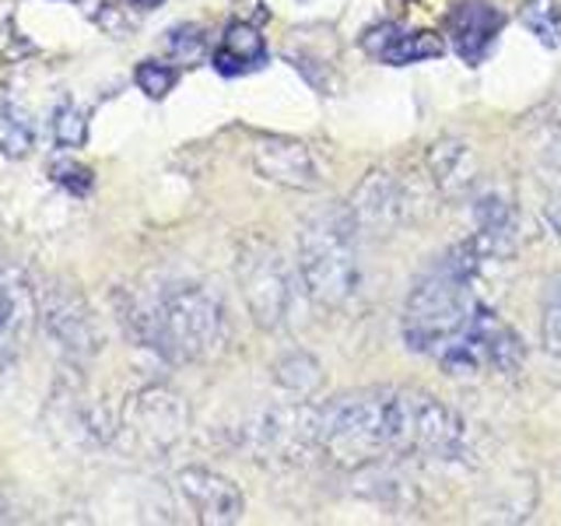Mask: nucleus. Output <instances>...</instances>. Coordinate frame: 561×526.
Here are the masks:
<instances>
[{"label":"nucleus","instance_id":"14","mask_svg":"<svg viewBox=\"0 0 561 526\" xmlns=\"http://www.w3.org/2000/svg\"><path fill=\"white\" fill-rule=\"evenodd\" d=\"M39 316V302L28 285V277L0 260V373L22 355V344Z\"/></svg>","mask_w":561,"mask_h":526},{"label":"nucleus","instance_id":"9","mask_svg":"<svg viewBox=\"0 0 561 526\" xmlns=\"http://www.w3.org/2000/svg\"><path fill=\"white\" fill-rule=\"evenodd\" d=\"M408 456H425L435 464H456L467 456L463 418L432 393L411 390V435Z\"/></svg>","mask_w":561,"mask_h":526},{"label":"nucleus","instance_id":"23","mask_svg":"<svg viewBox=\"0 0 561 526\" xmlns=\"http://www.w3.org/2000/svg\"><path fill=\"white\" fill-rule=\"evenodd\" d=\"M165 49L175 64L197 67L207 57V32L201 25H175L165 32Z\"/></svg>","mask_w":561,"mask_h":526},{"label":"nucleus","instance_id":"2","mask_svg":"<svg viewBox=\"0 0 561 526\" xmlns=\"http://www.w3.org/2000/svg\"><path fill=\"white\" fill-rule=\"evenodd\" d=\"M411 390L373 386L320 403V449L344 470L408 456Z\"/></svg>","mask_w":561,"mask_h":526},{"label":"nucleus","instance_id":"4","mask_svg":"<svg viewBox=\"0 0 561 526\" xmlns=\"http://www.w3.org/2000/svg\"><path fill=\"white\" fill-rule=\"evenodd\" d=\"M362 232L351 221L344 204L323 207L302 225L298 236V277L316 306L341 312L362 291Z\"/></svg>","mask_w":561,"mask_h":526},{"label":"nucleus","instance_id":"26","mask_svg":"<svg viewBox=\"0 0 561 526\" xmlns=\"http://www.w3.org/2000/svg\"><path fill=\"white\" fill-rule=\"evenodd\" d=\"M53 183L64 186L67 193H75V197H84L88 190H92V172L81 169V165H57L53 169Z\"/></svg>","mask_w":561,"mask_h":526},{"label":"nucleus","instance_id":"7","mask_svg":"<svg viewBox=\"0 0 561 526\" xmlns=\"http://www.w3.org/2000/svg\"><path fill=\"white\" fill-rule=\"evenodd\" d=\"M186 403L165 386H148L123 408L119 428L127 443L145 456H165L186 432Z\"/></svg>","mask_w":561,"mask_h":526},{"label":"nucleus","instance_id":"10","mask_svg":"<svg viewBox=\"0 0 561 526\" xmlns=\"http://www.w3.org/2000/svg\"><path fill=\"white\" fill-rule=\"evenodd\" d=\"M39 323L53 347L70 362H88L99 351V327L78 295L67 288H46L39 298Z\"/></svg>","mask_w":561,"mask_h":526},{"label":"nucleus","instance_id":"6","mask_svg":"<svg viewBox=\"0 0 561 526\" xmlns=\"http://www.w3.org/2000/svg\"><path fill=\"white\" fill-rule=\"evenodd\" d=\"M242 302L260 330H280L291 312V274L285 256L267 239H242L236 253Z\"/></svg>","mask_w":561,"mask_h":526},{"label":"nucleus","instance_id":"21","mask_svg":"<svg viewBox=\"0 0 561 526\" xmlns=\"http://www.w3.org/2000/svg\"><path fill=\"white\" fill-rule=\"evenodd\" d=\"M519 25L530 32L540 46H548V49L561 46V8H558V0H523Z\"/></svg>","mask_w":561,"mask_h":526},{"label":"nucleus","instance_id":"27","mask_svg":"<svg viewBox=\"0 0 561 526\" xmlns=\"http://www.w3.org/2000/svg\"><path fill=\"white\" fill-rule=\"evenodd\" d=\"M543 215H548V225L558 232V239H561V193L558 197H551L548 204H543Z\"/></svg>","mask_w":561,"mask_h":526},{"label":"nucleus","instance_id":"13","mask_svg":"<svg viewBox=\"0 0 561 526\" xmlns=\"http://www.w3.org/2000/svg\"><path fill=\"white\" fill-rule=\"evenodd\" d=\"M505 28V11L491 0H460L446 18V35L453 53L467 67H481Z\"/></svg>","mask_w":561,"mask_h":526},{"label":"nucleus","instance_id":"1","mask_svg":"<svg viewBox=\"0 0 561 526\" xmlns=\"http://www.w3.org/2000/svg\"><path fill=\"white\" fill-rule=\"evenodd\" d=\"M123 323L140 347L175 365L218 355L228 338L225 302L193 281H169L162 288L134 295L123 309Z\"/></svg>","mask_w":561,"mask_h":526},{"label":"nucleus","instance_id":"11","mask_svg":"<svg viewBox=\"0 0 561 526\" xmlns=\"http://www.w3.org/2000/svg\"><path fill=\"white\" fill-rule=\"evenodd\" d=\"M250 158H253V169L260 180L267 183H277L285 190H316L323 180L320 172V162H316L312 148L306 140L298 137H285V134H263L253 140L250 148Z\"/></svg>","mask_w":561,"mask_h":526},{"label":"nucleus","instance_id":"24","mask_svg":"<svg viewBox=\"0 0 561 526\" xmlns=\"http://www.w3.org/2000/svg\"><path fill=\"white\" fill-rule=\"evenodd\" d=\"M53 145L67 151H78L88 145V116L75 102H60L57 113H53Z\"/></svg>","mask_w":561,"mask_h":526},{"label":"nucleus","instance_id":"15","mask_svg":"<svg viewBox=\"0 0 561 526\" xmlns=\"http://www.w3.org/2000/svg\"><path fill=\"white\" fill-rule=\"evenodd\" d=\"M362 53L373 57L376 64L386 67H411V64H425V60H438L446 53L443 35L435 32H411L397 22H379L373 28H365L362 35Z\"/></svg>","mask_w":561,"mask_h":526},{"label":"nucleus","instance_id":"8","mask_svg":"<svg viewBox=\"0 0 561 526\" xmlns=\"http://www.w3.org/2000/svg\"><path fill=\"white\" fill-rule=\"evenodd\" d=\"M344 207L358 232L373 239H390L393 232H400L414 210L408 186L390 169H368Z\"/></svg>","mask_w":561,"mask_h":526},{"label":"nucleus","instance_id":"28","mask_svg":"<svg viewBox=\"0 0 561 526\" xmlns=\"http://www.w3.org/2000/svg\"><path fill=\"white\" fill-rule=\"evenodd\" d=\"M127 4L134 8V11H158L165 4V0H127Z\"/></svg>","mask_w":561,"mask_h":526},{"label":"nucleus","instance_id":"20","mask_svg":"<svg viewBox=\"0 0 561 526\" xmlns=\"http://www.w3.org/2000/svg\"><path fill=\"white\" fill-rule=\"evenodd\" d=\"M32 148H35L32 116L11 95H0V155L18 162V158H25Z\"/></svg>","mask_w":561,"mask_h":526},{"label":"nucleus","instance_id":"18","mask_svg":"<svg viewBox=\"0 0 561 526\" xmlns=\"http://www.w3.org/2000/svg\"><path fill=\"white\" fill-rule=\"evenodd\" d=\"M267 64V39L250 22H232L221 35V46L215 49V70L225 78L253 75Z\"/></svg>","mask_w":561,"mask_h":526},{"label":"nucleus","instance_id":"29","mask_svg":"<svg viewBox=\"0 0 561 526\" xmlns=\"http://www.w3.org/2000/svg\"><path fill=\"white\" fill-rule=\"evenodd\" d=\"M67 4H81V0H67Z\"/></svg>","mask_w":561,"mask_h":526},{"label":"nucleus","instance_id":"3","mask_svg":"<svg viewBox=\"0 0 561 526\" xmlns=\"http://www.w3.org/2000/svg\"><path fill=\"white\" fill-rule=\"evenodd\" d=\"M484 271V256L478 245L463 239L446 256L414 281L408 306L400 316V333L414 355L438 358L443 351L467 330L473 309H478V277Z\"/></svg>","mask_w":561,"mask_h":526},{"label":"nucleus","instance_id":"19","mask_svg":"<svg viewBox=\"0 0 561 526\" xmlns=\"http://www.w3.org/2000/svg\"><path fill=\"white\" fill-rule=\"evenodd\" d=\"M274 382L280 386L285 397L309 400L320 393V386H323V365L316 362L309 351H288V355H280L274 365Z\"/></svg>","mask_w":561,"mask_h":526},{"label":"nucleus","instance_id":"12","mask_svg":"<svg viewBox=\"0 0 561 526\" xmlns=\"http://www.w3.org/2000/svg\"><path fill=\"white\" fill-rule=\"evenodd\" d=\"M175 488H180V495L197 523L228 526V523H239L245 513V499L239 484L210 467H183L175 473Z\"/></svg>","mask_w":561,"mask_h":526},{"label":"nucleus","instance_id":"16","mask_svg":"<svg viewBox=\"0 0 561 526\" xmlns=\"http://www.w3.org/2000/svg\"><path fill=\"white\" fill-rule=\"evenodd\" d=\"M425 169L428 180L438 190V197L446 201H460L470 197L473 190L481 186V165L478 155L460 137H438L425 148Z\"/></svg>","mask_w":561,"mask_h":526},{"label":"nucleus","instance_id":"5","mask_svg":"<svg viewBox=\"0 0 561 526\" xmlns=\"http://www.w3.org/2000/svg\"><path fill=\"white\" fill-rule=\"evenodd\" d=\"M245 438H250V449L256 453V460H274L285 467L306 464L309 456L323 453L320 449V403H309L298 397L277 400L250 421Z\"/></svg>","mask_w":561,"mask_h":526},{"label":"nucleus","instance_id":"22","mask_svg":"<svg viewBox=\"0 0 561 526\" xmlns=\"http://www.w3.org/2000/svg\"><path fill=\"white\" fill-rule=\"evenodd\" d=\"M540 344L551 358H561V274L548 281L540 298Z\"/></svg>","mask_w":561,"mask_h":526},{"label":"nucleus","instance_id":"25","mask_svg":"<svg viewBox=\"0 0 561 526\" xmlns=\"http://www.w3.org/2000/svg\"><path fill=\"white\" fill-rule=\"evenodd\" d=\"M175 67H169V64H158V60H140L137 64V70H134V81H137V88L145 92L148 99H154V102H162L172 88H175Z\"/></svg>","mask_w":561,"mask_h":526},{"label":"nucleus","instance_id":"17","mask_svg":"<svg viewBox=\"0 0 561 526\" xmlns=\"http://www.w3.org/2000/svg\"><path fill=\"white\" fill-rule=\"evenodd\" d=\"M470 242L488 260H502L516 250V207L502 190H484L473 197V236Z\"/></svg>","mask_w":561,"mask_h":526}]
</instances>
